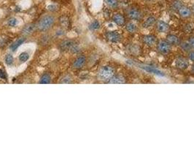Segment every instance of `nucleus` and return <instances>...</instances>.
Returning <instances> with one entry per match:
<instances>
[{
	"mask_svg": "<svg viewBox=\"0 0 194 146\" xmlns=\"http://www.w3.org/2000/svg\"><path fill=\"white\" fill-rule=\"evenodd\" d=\"M55 22V18L53 16H50V15H46L43 16L39 21L37 27L40 31H46L51 28Z\"/></svg>",
	"mask_w": 194,
	"mask_h": 146,
	"instance_id": "obj_1",
	"label": "nucleus"
},
{
	"mask_svg": "<svg viewBox=\"0 0 194 146\" xmlns=\"http://www.w3.org/2000/svg\"><path fill=\"white\" fill-rule=\"evenodd\" d=\"M114 69L110 66H104L100 69L98 72V77L101 80L108 81L114 76Z\"/></svg>",
	"mask_w": 194,
	"mask_h": 146,
	"instance_id": "obj_2",
	"label": "nucleus"
},
{
	"mask_svg": "<svg viewBox=\"0 0 194 146\" xmlns=\"http://www.w3.org/2000/svg\"><path fill=\"white\" fill-rule=\"evenodd\" d=\"M171 46L170 44L165 40H161L158 43V51L162 54H168L171 51Z\"/></svg>",
	"mask_w": 194,
	"mask_h": 146,
	"instance_id": "obj_3",
	"label": "nucleus"
},
{
	"mask_svg": "<svg viewBox=\"0 0 194 146\" xmlns=\"http://www.w3.org/2000/svg\"><path fill=\"white\" fill-rule=\"evenodd\" d=\"M107 39L112 42H118L121 39V35L116 31H109L106 34Z\"/></svg>",
	"mask_w": 194,
	"mask_h": 146,
	"instance_id": "obj_4",
	"label": "nucleus"
},
{
	"mask_svg": "<svg viewBox=\"0 0 194 146\" xmlns=\"http://www.w3.org/2000/svg\"><path fill=\"white\" fill-rule=\"evenodd\" d=\"M156 29L160 33H166L169 31V26L167 23L163 21H158L156 23Z\"/></svg>",
	"mask_w": 194,
	"mask_h": 146,
	"instance_id": "obj_5",
	"label": "nucleus"
},
{
	"mask_svg": "<svg viewBox=\"0 0 194 146\" xmlns=\"http://www.w3.org/2000/svg\"><path fill=\"white\" fill-rule=\"evenodd\" d=\"M176 67L180 69H186L189 66L188 61L184 58H179L176 60Z\"/></svg>",
	"mask_w": 194,
	"mask_h": 146,
	"instance_id": "obj_6",
	"label": "nucleus"
},
{
	"mask_svg": "<svg viewBox=\"0 0 194 146\" xmlns=\"http://www.w3.org/2000/svg\"><path fill=\"white\" fill-rule=\"evenodd\" d=\"M166 41L170 44L171 45H180V39L177 35L175 34H169L166 36Z\"/></svg>",
	"mask_w": 194,
	"mask_h": 146,
	"instance_id": "obj_7",
	"label": "nucleus"
},
{
	"mask_svg": "<svg viewBox=\"0 0 194 146\" xmlns=\"http://www.w3.org/2000/svg\"><path fill=\"white\" fill-rule=\"evenodd\" d=\"M125 83V78L121 75H114L109 80V83L111 84H123Z\"/></svg>",
	"mask_w": 194,
	"mask_h": 146,
	"instance_id": "obj_8",
	"label": "nucleus"
},
{
	"mask_svg": "<svg viewBox=\"0 0 194 146\" xmlns=\"http://www.w3.org/2000/svg\"><path fill=\"white\" fill-rule=\"evenodd\" d=\"M86 62V59L84 56H81L80 57H78V59L75 60V62H74V67L76 68V69H80V68L83 67L85 65Z\"/></svg>",
	"mask_w": 194,
	"mask_h": 146,
	"instance_id": "obj_9",
	"label": "nucleus"
},
{
	"mask_svg": "<svg viewBox=\"0 0 194 146\" xmlns=\"http://www.w3.org/2000/svg\"><path fill=\"white\" fill-rule=\"evenodd\" d=\"M144 43L148 46H153L156 42V38L153 35H146L143 37Z\"/></svg>",
	"mask_w": 194,
	"mask_h": 146,
	"instance_id": "obj_10",
	"label": "nucleus"
},
{
	"mask_svg": "<svg viewBox=\"0 0 194 146\" xmlns=\"http://www.w3.org/2000/svg\"><path fill=\"white\" fill-rule=\"evenodd\" d=\"M36 29V26L34 24H29L26 26H25L24 28V29L22 30V33L24 35H31V34L34 32Z\"/></svg>",
	"mask_w": 194,
	"mask_h": 146,
	"instance_id": "obj_11",
	"label": "nucleus"
},
{
	"mask_svg": "<svg viewBox=\"0 0 194 146\" xmlns=\"http://www.w3.org/2000/svg\"><path fill=\"white\" fill-rule=\"evenodd\" d=\"M113 21L118 26H123L125 23V18L121 14H115L113 16Z\"/></svg>",
	"mask_w": 194,
	"mask_h": 146,
	"instance_id": "obj_12",
	"label": "nucleus"
},
{
	"mask_svg": "<svg viewBox=\"0 0 194 146\" xmlns=\"http://www.w3.org/2000/svg\"><path fill=\"white\" fill-rule=\"evenodd\" d=\"M26 41V38L25 37H21L19 38L18 40H16V42H13V44L10 46V49H11L12 51H16L18 48L21 46L22 44L24 43V42Z\"/></svg>",
	"mask_w": 194,
	"mask_h": 146,
	"instance_id": "obj_13",
	"label": "nucleus"
},
{
	"mask_svg": "<svg viewBox=\"0 0 194 146\" xmlns=\"http://www.w3.org/2000/svg\"><path fill=\"white\" fill-rule=\"evenodd\" d=\"M178 11L179 13H180V16H182L183 18H188L190 17L192 14L191 10H190L189 8H188V7H184V6H183V7H181Z\"/></svg>",
	"mask_w": 194,
	"mask_h": 146,
	"instance_id": "obj_14",
	"label": "nucleus"
},
{
	"mask_svg": "<svg viewBox=\"0 0 194 146\" xmlns=\"http://www.w3.org/2000/svg\"><path fill=\"white\" fill-rule=\"evenodd\" d=\"M141 68H142L143 69H145V71H147V72H149L150 73H153V74H157V75H159V76H164V74H163V72H161V71L158 70V69H155V68H153V67H142Z\"/></svg>",
	"mask_w": 194,
	"mask_h": 146,
	"instance_id": "obj_15",
	"label": "nucleus"
},
{
	"mask_svg": "<svg viewBox=\"0 0 194 146\" xmlns=\"http://www.w3.org/2000/svg\"><path fill=\"white\" fill-rule=\"evenodd\" d=\"M156 23V19L155 17L153 16H150L149 18H148L146 19V21H145L143 24V26L145 28H149L151 27L153 25H154Z\"/></svg>",
	"mask_w": 194,
	"mask_h": 146,
	"instance_id": "obj_16",
	"label": "nucleus"
},
{
	"mask_svg": "<svg viewBox=\"0 0 194 146\" xmlns=\"http://www.w3.org/2000/svg\"><path fill=\"white\" fill-rule=\"evenodd\" d=\"M128 17L133 20H139L140 18V13L136 9H131L128 12Z\"/></svg>",
	"mask_w": 194,
	"mask_h": 146,
	"instance_id": "obj_17",
	"label": "nucleus"
},
{
	"mask_svg": "<svg viewBox=\"0 0 194 146\" xmlns=\"http://www.w3.org/2000/svg\"><path fill=\"white\" fill-rule=\"evenodd\" d=\"M75 45V42L72 40H66L63 42L61 45V48L64 50H69Z\"/></svg>",
	"mask_w": 194,
	"mask_h": 146,
	"instance_id": "obj_18",
	"label": "nucleus"
},
{
	"mask_svg": "<svg viewBox=\"0 0 194 146\" xmlns=\"http://www.w3.org/2000/svg\"><path fill=\"white\" fill-rule=\"evenodd\" d=\"M51 76L48 74H44L41 77L40 80H39V83L40 84H48L51 83Z\"/></svg>",
	"mask_w": 194,
	"mask_h": 146,
	"instance_id": "obj_19",
	"label": "nucleus"
},
{
	"mask_svg": "<svg viewBox=\"0 0 194 146\" xmlns=\"http://www.w3.org/2000/svg\"><path fill=\"white\" fill-rule=\"evenodd\" d=\"M126 29L127 30V31H128L129 33H134L136 32V31L137 30V27L133 23H128L126 26Z\"/></svg>",
	"mask_w": 194,
	"mask_h": 146,
	"instance_id": "obj_20",
	"label": "nucleus"
},
{
	"mask_svg": "<svg viewBox=\"0 0 194 146\" xmlns=\"http://www.w3.org/2000/svg\"><path fill=\"white\" fill-rule=\"evenodd\" d=\"M180 46L181 48V49L183 51H185V52H188V51H190L191 50V46H190V43L188 42H180Z\"/></svg>",
	"mask_w": 194,
	"mask_h": 146,
	"instance_id": "obj_21",
	"label": "nucleus"
},
{
	"mask_svg": "<svg viewBox=\"0 0 194 146\" xmlns=\"http://www.w3.org/2000/svg\"><path fill=\"white\" fill-rule=\"evenodd\" d=\"M19 61L21 62H26L29 59V54L27 52H23L20 54L19 56Z\"/></svg>",
	"mask_w": 194,
	"mask_h": 146,
	"instance_id": "obj_22",
	"label": "nucleus"
},
{
	"mask_svg": "<svg viewBox=\"0 0 194 146\" xmlns=\"http://www.w3.org/2000/svg\"><path fill=\"white\" fill-rule=\"evenodd\" d=\"M183 7V3H182V1H180V0H175V1L173 2V4H172V7L176 10H179Z\"/></svg>",
	"mask_w": 194,
	"mask_h": 146,
	"instance_id": "obj_23",
	"label": "nucleus"
},
{
	"mask_svg": "<svg viewBox=\"0 0 194 146\" xmlns=\"http://www.w3.org/2000/svg\"><path fill=\"white\" fill-rule=\"evenodd\" d=\"M89 28L91 30H97L100 28V23L98 21H94L90 24Z\"/></svg>",
	"mask_w": 194,
	"mask_h": 146,
	"instance_id": "obj_24",
	"label": "nucleus"
},
{
	"mask_svg": "<svg viewBox=\"0 0 194 146\" xmlns=\"http://www.w3.org/2000/svg\"><path fill=\"white\" fill-rule=\"evenodd\" d=\"M18 24H19V21H18L16 18H10V19L8 20V21H7L8 26L11 27H15Z\"/></svg>",
	"mask_w": 194,
	"mask_h": 146,
	"instance_id": "obj_25",
	"label": "nucleus"
},
{
	"mask_svg": "<svg viewBox=\"0 0 194 146\" xmlns=\"http://www.w3.org/2000/svg\"><path fill=\"white\" fill-rule=\"evenodd\" d=\"M14 62V58L11 54H7L5 56V63L7 65H12Z\"/></svg>",
	"mask_w": 194,
	"mask_h": 146,
	"instance_id": "obj_26",
	"label": "nucleus"
},
{
	"mask_svg": "<svg viewBox=\"0 0 194 146\" xmlns=\"http://www.w3.org/2000/svg\"><path fill=\"white\" fill-rule=\"evenodd\" d=\"M105 1L107 5L110 6V7H113V8H115L118 6V1L117 0H105Z\"/></svg>",
	"mask_w": 194,
	"mask_h": 146,
	"instance_id": "obj_27",
	"label": "nucleus"
},
{
	"mask_svg": "<svg viewBox=\"0 0 194 146\" xmlns=\"http://www.w3.org/2000/svg\"><path fill=\"white\" fill-rule=\"evenodd\" d=\"M61 23L62 26L67 27L68 25H69V19L66 17H62L61 18Z\"/></svg>",
	"mask_w": 194,
	"mask_h": 146,
	"instance_id": "obj_28",
	"label": "nucleus"
},
{
	"mask_svg": "<svg viewBox=\"0 0 194 146\" xmlns=\"http://www.w3.org/2000/svg\"><path fill=\"white\" fill-rule=\"evenodd\" d=\"M72 83V79L69 76H66V77H63L62 79V80L61 81V83Z\"/></svg>",
	"mask_w": 194,
	"mask_h": 146,
	"instance_id": "obj_29",
	"label": "nucleus"
},
{
	"mask_svg": "<svg viewBox=\"0 0 194 146\" xmlns=\"http://www.w3.org/2000/svg\"><path fill=\"white\" fill-rule=\"evenodd\" d=\"M70 51H72V53H74V54H78L79 51H80V48H79V47L78 46V45H76L75 44V45L72 47V48L70 49Z\"/></svg>",
	"mask_w": 194,
	"mask_h": 146,
	"instance_id": "obj_30",
	"label": "nucleus"
},
{
	"mask_svg": "<svg viewBox=\"0 0 194 146\" xmlns=\"http://www.w3.org/2000/svg\"><path fill=\"white\" fill-rule=\"evenodd\" d=\"M189 59L194 62V51H190V54H189Z\"/></svg>",
	"mask_w": 194,
	"mask_h": 146,
	"instance_id": "obj_31",
	"label": "nucleus"
},
{
	"mask_svg": "<svg viewBox=\"0 0 194 146\" xmlns=\"http://www.w3.org/2000/svg\"><path fill=\"white\" fill-rule=\"evenodd\" d=\"M188 42L190 43V46H191L192 48H194V37H191L190 39H189Z\"/></svg>",
	"mask_w": 194,
	"mask_h": 146,
	"instance_id": "obj_32",
	"label": "nucleus"
},
{
	"mask_svg": "<svg viewBox=\"0 0 194 146\" xmlns=\"http://www.w3.org/2000/svg\"><path fill=\"white\" fill-rule=\"evenodd\" d=\"M6 76H5V73L4 72H3L1 69H0V79H5Z\"/></svg>",
	"mask_w": 194,
	"mask_h": 146,
	"instance_id": "obj_33",
	"label": "nucleus"
},
{
	"mask_svg": "<svg viewBox=\"0 0 194 146\" xmlns=\"http://www.w3.org/2000/svg\"><path fill=\"white\" fill-rule=\"evenodd\" d=\"M54 8H56V6L54 5H50L49 7H48V9H49L50 10H55Z\"/></svg>",
	"mask_w": 194,
	"mask_h": 146,
	"instance_id": "obj_34",
	"label": "nucleus"
},
{
	"mask_svg": "<svg viewBox=\"0 0 194 146\" xmlns=\"http://www.w3.org/2000/svg\"><path fill=\"white\" fill-rule=\"evenodd\" d=\"M192 71L194 72V64L193 65V67H192Z\"/></svg>",
	"mask_w": 194,
	"mask_h": 146,
	"instance_id": "obj_35",
	"label": "nucleus"
},
{
	"mask_svg": "<svg viewBox=\"0 0 194 146\" xmlns=\"http://www.w3.org/2000/svg\"><path fill=\"white\" fill-rule=\"evenodd\" d=\"M193 10H194V4H193Z\"/></svg>",
	"mask_w": 194,
	"mask_h": 146,
	"instance_id": "obj_36",
	"label": "nucleus"
}]
</instances>
